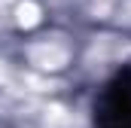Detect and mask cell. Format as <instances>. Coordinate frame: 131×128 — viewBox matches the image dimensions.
<instances>
[{"mask_svg":"<svg viewBox=\"0 0 131 128\" xmlns=\"http://www.w3.org/2000/svg\"><path fill=\"white\" fill-rule=\"evenodd\" d=\"M67 58H70L67 46L64 43H55V40H49V43L31 49V61H34V67H40V70H61L67 64Z\"/></svg>","mask_w":131,"mask_h":128,"instance_id":"obj_1","label":"cell"},{"mask_svg":"<svg viewBox=\"0 0 131 128\" xmlns=\"http://www.w3.org/2000/svg\"><path fill=\"white\" fill-rule=\"evenodd\" d=\"M15 22L18 25H25V28H34L37 22H40V6L37 3H31V0H25V3H18V9H15Z\"/></svg>","mask_w":131,"mask_h":128,"instance_id":"obj_2","label":"cell"},{"mask_svg":"<svg viewBox=\"0 0 131 128\" xmlns=\"http://www.w3.org/2000/svg\"><path fill=\"white\" fill-rule=\"evenodd\" d=\"M110 3H113V0H92V12H101V15H104V12L110 9Z\"/></svg>","mask_w":131,"mask_h":128,"instance_id":"obj_3","label":"cell"}]
</instances>
